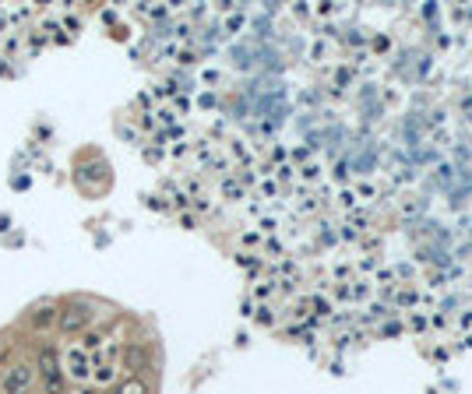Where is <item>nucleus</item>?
<instances>
[{
	"label": "nucleus",
	"mask_w": 472,
	"mask_h": 394,
	"mask_svg": "<svg viewBox=\"0 0 472 394\" xmlns=\"http://www.w3.org/2000/svg\"><path fill=\"white\" fill-rule=\"evenodd\" d=\"M36 373L43 380L46 394H64V359L57 352V345H43L36 355Z\"/></svg>",
	"instance_id": "obj_1"
},
{
	"label": "nucleus",
	"mask_w": 472,
	"mask_h": 394,
	"mask_svg": "<svg viewBox=\"0 0 472 394\" xmlns=\"http://www.w3.org/2000/svg\"><path fill=\"white\" fill-rule=\"evenodd\" d=\"M36 380H39L36 362H11L0 376V394H29Z\"/></svg>",
	"instance_id": "obj_2"
},
{
	"label": "nucleus",
	"mask_w": 472,
	"mask_h": 394,
	"mask_svg": "<svg viewBox=\"0 0 472 394\" xmlns=\"http://www.w3.org/2000/svg\"><path fill=\"white\" fill-rule=\"evenodd\" d=\"M88 324H92V306H88L85 299H71V303L60 306V313H57L60 334H78V331H85Z\"/></svg>",
	"instance_id": "obj_3"
},
{
	"label": "nucleus",
	"mask_w": 472,
	"mask_h": 394,
	"mask_svg": "<svg viewBox=\"0 0 472 394\" xmlns=\"http://www.w3.org/2000/svg\"><path fill=\"white\" fill-rule=\"evenodd\" d=\"M67 373L74 376V380H88V373H92V359H88V352L78 345V348H71V355H67Z\"/></svg>",
	"instance_id": "obj_4"
},
{
	"label": "nucleus",
	"mask_w": 472,
	"mask_h": 394,
	"mask_svg": "<svg viewBox=\"0 0 472 394\" xmlns=\"http://www.w3.org/2000/svg\"><path fill=\"white\" fill-rule=\"evenodd\" d=\"M57 306L53 303H46V306H39L36 313H32V327H50V324H57Z\"/></svg>",
	"instance_id": "obj_5"
},
{
	"label": "nucleus",
	"mask_w": 472,
	"mask_h": 394,
	"mask_svg": "<svg viewBox=\"0 0 472 394\" xmlns=\"http://www.w3.org/2000/svg\"><path fill=\"white\" fill-rule=\"evenodd\" d=\"M124 359H127V369H131V376H138V373H141V369H145V352H141V348H138V345H131V348H127V355H124Z\"/></svg>",
	"instance_id": "obj_6"
},
{
	"label": "nucleus",
	"mask_w": 472,
	"mask_h": 394,
	"mask_svg": "<svg viewBox=\"0 0 472 394\" xmlns=\"http://www.w3.org/2000/svg\"><path fill=\"white\" fill-rule=\"evenodd\" d=\"M113 394H148V383H145L141 376H127V380H124Z\"/></svg>",
	"instance_id": "obj_7"
},
{
	"label": "nucleus",
	"mask_w": 472,
	"mask_h": 394,
	"mask_svg": "<svg viewBox=\"0 0 472 394\" xmlns=\"http://www.w3.org/2000/svg\"><path fill=\"white\" fill-rule=\"evenodd\" d=\"M99 345H103V334H99V331H88L81 348H85V352H92V348H99Z\"/></svg>",
	"instance_id": "obj_8"
},
{
	"label": "nucleus",
	"mask_w": 472,
	"mask_h": 394,
	"mask_svg": "<svg viewBox=\"0 0 472 394\" xmlns=\"http://www.w3.org/2000/svg\"><path fill=\"white\" fill-rule=\"evenodd\" d=\"M96 380H99V383H110V380H113V366H99Z\"/></svg>",
	"instance_id": "obj_9"
},
{
	"label": "nucleus",
	"mask_w": 472,
	"mask_h": 394,
	"mask_svg": "<svg viewBox=\"0 0 472 394\" xmlns=\"http://www.w3.org/2000/svg\"><path fill=\"white\" fill-rule=\"evenodd\" d=\"M78 394H99V390H92V387H81V390H78Z\"/></svg>",
	"instance_id": "obj_10"
},
{
	"label": "nucleus",
	"mask_w": 472,
	"mask_h": 394,
	"mask_svg": "<svg viewBox=\"0 0 472 394\" xmlns=\"http://www.w3.org/2000/svg\"><path fill=\"white\" fill-rule=\"evenodd\" d=\"M0 366H4V352H0Z\"/></svg>",
	"instance_id": "obj_11"
},
{
	"label": "nucleus",
	"mask_w": 472,
	"mask_h": 394,
	"mask_svg": "<svg viewBox=\"0 0 472 394\" xmlns=\"http://www.w3.org/2000/svg\"><path fill=\"white\" fill-rule=\"evenodd\" d=\"M110 394H113V390H110Z\"/></svg>",
	"instance_id": "obj_12"
}]
</instances>
